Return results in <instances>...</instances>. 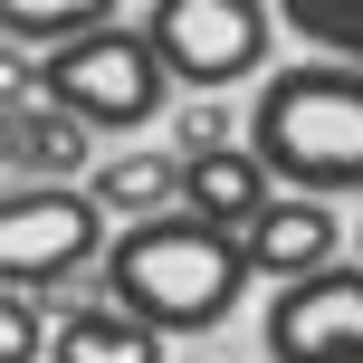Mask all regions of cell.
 <instances>
[{
    "label": "cell",
    "instance_id": "cell-5",
    "mask_svg": "<svg viewBox=\"0 0 363 363\" xmlns=\"http://www.w3.org/2000/svg\"><path fill=\"white\" fill-rule=\"evenodd\" d=\"M144 29H153L163 67H172L191 96H220V86H249V77H268L277 10H268V0H153Z\"/></svg>",
    "mask_w": 363,
    "mask_h": 363
},
{
    "label": "cell",
    "instance_id": "cell-7",
    "mask_svg": "<svg viewBox=\"0 0 363 363\" xmlns=\"http://www.w3.org/2000/svg\"><path fill=\"white\" fill-rule=\"evenodd\" d=\"M86 144H96V125L38 86L29 57H10V125H0L10 182H77V172H86Z\"/></svg>",
    "mask_w": 363,
    "mask_h": 363
},
{
    "label": "cell",
    "instance_id": "cell-10",
    "mask_svg": "<svg viewBox=\"0 0 363 363\" xmlns=\"http://www.w3.org/2000/svg\"><path fill=\"white\" fill-rule=\"evenodd\" d=\"M172 335L144 325L134 306H115V296H96V306H67L48 335V363H163Z\"/></svg>",
    "mask_w": 363,
    "mask_h": 363
},
{
    "label": "cell",
    "instance_id": "cell-6",
    "mask_svg": "<svg viewBox=\"0 0 363 363\" xmlns=\"http://www.w3.org/2000/svg\"><path fill=\"white\" fill-rule=\"evenodd\" d=\"M268 363H363V249L268 296Z\"/></svg>",
    "mask_w": 363,
    "mask_h": 363
},
{
    "label": "cell",
    "instance_id": "cell-3",
    "mask_svg": "<svg viewBox=\"0 0 363 363\" xmlns=\"http://www.w3.org/2000/svg\"><path fill=\"white\" fill-rule=\"evenodd\" d=\"M29 77L57 106H77L96 134H144L172 106V86H182L163 67V48H153V29H125V19H96V29L57 38L48 57H29Z\"/></svg>",
    "mask_w": 363,
    "mask_h": 363
},
{
    "label": "cell",
    "instance_id": "cell-14",
    "mask_svg": "<svg viewBox=\"0 0 363 363\" xmlns=\"http://www.w3.org/2000/svg\"><path fill=\"white\" fill-rule=\"evenodd\" d=\"M0 363H48V335H38V296L0 287Z\"/></svg>",
    "mask_w": 363,
    "mask_h": 363
},
{
    "label": "cell",
    "instance_id": "cell-9",
    "mask_svg": "<svg viewBox=\"0 0 363 363\" xmlns=\"http://www.w3.org/2000/svg\"><path fill=\"white\" fill-rule=\"evenodd\" d=\"M182 201L191 211H211V220H230V230H249L258 211L277 201V172L258 163V144L249 134H211V144H182Z\"/></svg>",
    "mask_w": 363,
    "mask_h": 363
},
{
    "label": "cell",
    "instance_id": "cell-11",
    "mask_svg": "<svg viewBox=\"0 0 363 363\" xmlns=\"http://www.w3.org/2000/svg\"><path fill=\"white\" fill-rule=\"evenodd\" d=\"M96 201H106L115 220H153L182 201V153H115V163H96Z\"/></svg>",
    "mask_w": 363,
    "mask_h": 363
},
{
    "label": "cell",
    "instance_id": "cell-4",
    "mask_svg": "<svg viewBox=\"0 0 363 363\" xmlns=\"http://www.w3.org/2000/svg\"><path fill=\"white\" fill-rule=\"evenodd\" d=\"M115 239V211L96 201V182H10L0 201V287H67L106 258Z\"/></svg>",
    "mask_w": 363,
    "mask_h": 363
},
{
    "label": "cell",
    "instance_id": "cell-1",
    "mask_svg": "<svg viewBox=\"0 0 363 363\" xmlns=\"http://www.w3.org/2000/svg\"><path fill=\"white\" fill-rule=\"evenodd\" d=\"M249 287H258L249 230L191 211V201H172V211H153V220H115L106 258H96V296L134 306L144 325H163V335L230 325Z\"/></svg>",
    "mask_w": 363,
    "mask_h": 363
},
{
    "label": "cell",
    "instance_id": "cell-12",
    "mask_svg": "<svg viewBox=\"0 0 363 363\" xmlns=\"http://www.w3.org/2000/svg\"><path fill=\"white\" fill-rule=\"evenodd\" d=\"M115 19V0H0V38L10 48H57V38Z\"/></svg>",
    "mask_w": 363,
    "mask_h": 363
},
{
    "label": "cell",
    "instance_id": "cell-13",
    "mask_svg": "<svg viewBox=\"0 0 363 363\" xmlns=\"http://www.w3.org/2000/svg\"><path fill=\"white\" fill-rule=\"evenodd\" d=\"M277 19L325 57H363V0H277Z\"/></svg>",
    "mask_w": 363,
    "mask_h": 363
},
{
    "label": "cell",
    "instance_id": "cell-2",
    "mask_svg": "<svg viewBox=\"0 0 363 363\" xmlns=\"http://www.w3.org/2000/svg\"><path fill=\"white\" fill-rule=\"evenodd\" d=\"M287 191H325V201H363V57H287V67L258 77L249 96V125Z\"/></svg>",
    "mask_w": 363,
    "mask_h": 363
},
{
    "label": "cell",
    "instance_id": "cell-15",
    "mask_svg": "<svg viewBox=\"0 0 363 363\" xmlns=\"http://www.w3.org/2000/svg\"><path fill=\"white\" fill-rule=\"evenodd\" d=\"M354 249H363V211H354Z\"/></svg>",
    "mask_w": 363,
    "mask_h": 363
},
{
    "label": "cell",
    "instance_id": "cell-8",
    "mask_svg": "<svg viewBox=\"0 0 363 363\" xmlns=\"http://www.w3.org/2000/svg\"><path fill=\"white\" fill-rule=\"evenodd\" d=\"M249 258H258L268 287H287V277L345 258V220H335V201H325V191H287V182H277V201L249 220Z\"/></svg>",
    "mask_w": 363,
    "mask_h": 363
}]
</instances>
